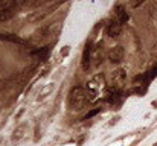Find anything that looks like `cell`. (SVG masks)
Instances as JSON below:
<instances>
[{
  "instance_id": "1",
  "label": "cell",
  "mask_w": 157,
  "mask_h": 146,
  "mask_svg": "<svg viewBox=\"0 0 157 146\" xmlns=\"http://www.w3.org/2000/svg\"><path fill=\"white\" fill-rule=\"evenodd\" d=\"M105 78L104 75H96L93 76L89 82H87V87H86V92H87V97H89V102H96L101 93L105 90Z\"/></svg>"
},
{
  "instance_id": "2",
  "label": "cell",
  "mask_w": 157,
  "mask_h": 146,
  "mask_svg": "<svg viewBox=\"0 0 157 146\" xmlns=\"http://www.w3.org/2000/svg\"><path fill=\"white\" fill-rule=\"evenodd\" d=\"M89 97H87V92L82 87H73L69 93V107L72 110H81L87 105Z\"/></svg>"
},
{
  "instance_id": "3",
  "label": "cell",
  "mask_w": 157,
  "mask_h": 146,
  "mask_svg": "<svg viewBox=\"0 0 157 146\" xmlns=\"http://www.w3.org/2000/svg\"><path fill=\"white\" fill-rule=\"evenodd\" d=\"M18 3L17 2H8V0H0V21H8L15 15Z\"/></svg>"
},
{
  "instance_id": "4",
  "label": "cell",
  "mask_w": 157,
  "mask_h": 146,
  "mask_svg": "<svg viewBox=\"0 0 157 146\" xmlns=\"http://www.w3.org/2000/svg\"><path fill=\"white\" fill-rule=\"evenodd\" d=\"M156 76H157V67H154V69H151V70L145 72L144 75L136 76V78H134V84L140 82V85L144 87V92H145V90H147V87H148V84H150V82H151Z\"/></svg>"
},
{
  "instance_id": "5",
  "label": "cell",
  "mask_w": 157,
  "mask_h": 146,
  "mask_svg": "<svg viewBox=\"0 0 157 146\" xmlns=\"http://www.w3.org/2000/svg\"><path fill=\"white\" fill-rule=\"evenodd\" d=\"M92 53H93V49H92V43L89 41L84 47V52H82V59H81V64H82V69L86 72H89L90 66H92Z\"/></svg>"
},
{
  "instance_id": "6",
  "label": "cell",
  "mask_w": 157,
  "mask_h": 146,
  "mask_svg": "<svg viewBox=\"0 0 157 146\" xmlns=\"http://www.w3.org/2000/svg\"><path fill=\"white\" fill-rule=\"evenodd\" d=\"M125 79H127V73H125V70H116L114 73H113V87L111 88H114V90H122V87H124V84H125Z\"/></svg>"
},
{
  "instance_id": "7",
  "label": "cell",
  "mask_w": 157,
  "mask_h": 146,
  "mask_svg": "<svg viewBox=\"0 0 157 146\" xmlns=\"http://www.w3.org/2000/svg\"><path fill=\"white\" fill-rule=\"evenodd\" d=\"M121 31H122V24L116 18L110 20V23L107 24V35L111 37V38H116V37H119Z\"/></svg>"
},
{
  "instance_id": "8",
  "label": "cell",
  "mask_w": 157,
  "mask_h": 146,
  "mask_svg": "<svg viewBox=\"0 0 157 146\" xmlns=\"http://www.w3.org/2000/svg\"><path fill=\"white\" fill-rule=\"evenodd\" d=\"M124 56H125V52H124V49L121 47V46H116L114 49H111V50H110V53H108L110 61H111V62H114V64L122 62V61H124Z\"/></svg>"
},
{
  "instance_id": "9",
  "label": "cell",
  "mask_w": 157,
  "mask_h": 146,
  "mask_svg": "<svg viewBox=\"0 0 157 146\" xmlns=\"http://www.w3.org/2000/svg\"><path fill=\"white\" fill-rule=\"evenodd\" d=\"M116 20L121 23V24H124L127 20H128V14H127V11H125V8L124 6H116Z\"/></svg>"
},
{
  "instance_id": "10",
  "label": "cell",
  "mask_w": 157,
  "mask_h": 146,
  "mask_svg": "<svg viewBox=\"0 0 157 146\" xmlns=\"http://www.w3.org/2000/svg\"><path fill=\"white\" fill-rule=\"evenodd\" d=\"M99 111H101V108H95L93 111H90V113H87V114L84 116V119H90V117H93L95 114H98Z\"/></svg>"
}]
</instances>
